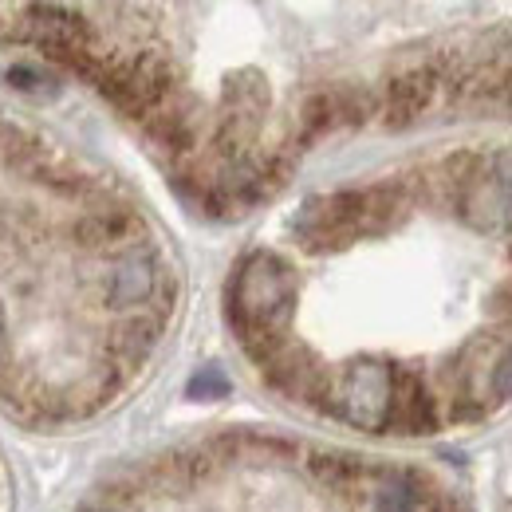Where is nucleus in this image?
<instances>
[{"label": "nucleus", "instance_id": "1", "mask_svg": "<svg viewBox=\"0 0 512 512\" xmlns=\"http://www.w3.org/2000/svg\"><path fill=\"white\" fill-rule=\"evenodd\" d=\"M296 292L300 284L292 264L272 249H253L237 264L225 296V316L256 367H268L288 347L284 331L296 312Z\"/></svg>", "mask_w": 512, "mask_h": 512}, {"label": "nucleus", "instance_id": "2", "mask_svg": "<svg viewBox=\"0 0 512 512\" xmlns=\"http://www.w3.org/2000/svg\"><path fill=\"white\" fill-rule=\"evenodd\" d=\"M390 410H394V367L379 359L351 363L331 386V414H339L343 422L367 434H386Z\"/></svg>", "mask_w": 512, "mask_h": 512}, {"label": "nucleus", "instance_id": "3", "mask_svg": "<svg viewBox=\"0 0 512 512\" xmlns=\"http://www.w3.org/2000/svg\"><path fill=\"white\" fill-rule=\"evenodd\" d=\"M453 205H457V217L465 221V229H473L481 237L512 233V186L489 162H481L453 190Z\"/></svg>", "mask_w": 512, "mask_h": 512}, {"label": "nucleus", "instance_id": "4", "mask_svg": "<svg viewBox=\"0 0 512 512\" xmlns=\"http://www.w3.org/2000/svg\"><path fill=\"white\" fill-rule=\"evenodd\" d=\"M162 268H158V256L150 245H130L115 256L111 272H107V284H103V304L107 308H138L142 304L150 308V300L158 296L162 288Z\"/></svg>", "mask_w": 512, "mask_h": 512}, {"label": "nucleus", "instance_id": "5", "mask_svg": "<svg viewBox=\"0 0 512 512\" xmlns=\"http://www.w3.org/2000/svg\"><path fill=\"white\" fill-rule=\"evenodd\" d=\"M442 87H446L442 64L398 71L383 91V123L386 127H410L422 111H430V103L438 99Z\"/></svg>", "mask_w": 512, "mask_h": 512}, {"label": "nucleus", "instance_id": "6", "mask_svg": "<svg viewBox=\"0 0 512 512\" xmlns=\"http://www.w3.org/2000/svg\"><path fill=\"white\" fill-rule=\"evenodd\" d=\"M438 426L434 414V398L430 386L422 383V375L394 367V410H390V426L394 434H430Z\"/></svg>", "mask_w": 512, "mask_h": 512}, {"label": "nucleus", "instance_id": "7", "mask_svg": "<svg viewBox=\"0 0 512 512\" xmlns=\"http://www.w3.org/2000/svg\"><path fill=\"white\" fill-rule=\"evenodd\" d=\"M138 229H142L138 213L119 209V205H103V209L83 213V217L75 221L71 237H75L83 249H91V253H107V249H115V245H127L130 249Z\"/></svg>", "mask_w": 512, "mask_h": 512}, {"label": "nucleus", "instance_id": "8", "mask_svg": "<svg viewBox=\"0 0 512 512\" xmlns=\"http://www.w3.org/2000/svg\"><path fill=\"white\" fill-rule=\"evenodd\" d=\"M4 79H8V87H12V91H20V95H36V99H44V95H56V91H60L56 75L40 71L36 64H12L8 71H4Z\"/></svg>", "mask_w": 512, "mask_h": 512}, {"label": "nucleus", "instance_id": "9", "mask_svg": "<svg viewBox=\"0 0 512 512\" xmlns=\"http://www.w3.org/2000/svg\"><path fill=\"white\" fill-rule=\"evenodd\" d=\"M229 390H233V383H229V375L221 367H201L186 383V398H193V402H217V398H229Z\"/></svg>", "mask_w": 512, "mask_h": 512}, {"label": "nucleus", "instance_id": "10", "mask_svg": "<svg viewBox=\"0 0 512 512\" xmlns=\"http://www.w3.org/2000/svg\"><path fill=\"white\" fill-rule=\"evenodd\" d=\"M485 398H489V402H505V398H512V347L505 351V355L493 359V367H489V383H485Z\"/></svg>", "mask_w": 512, "mask_h": 512}, {"label": "nucleus", "instance_id": "11", "mask_svg": "<svg viewBox=\"0 0 512 512\" xmlns=\"http://www.w3.org/2000/svg\"><path fill=\"white\" fill-rule=\"evenodd\" d=\"M489 166H493V170H497V174H501V178H505V182L512 186V146L497 150V154L489 158Z\"/></svg>", "mask_w": 512, "mask_h": 512}, {"label": "nucleus", "instance_id": "12", "mask_svg": "<svg viewBox=\"0 0 512 512\" xmlns=\"http://www.w3.org/2000/svg\"><path fill=\"white\" fill-rule=\"evenodd\" d=\"M4 359H8V327H4V308H0V371H4Z\"/></svg>", "mask_w": 512, "mask_h": 512}, {"label": "nucleus", "instance_id": "13", "mask_svg": "<svg viewBox=\"0 0 512 512\" xmlns=\"http://www.w3.org/2000/svg\"><path fill=\"white\" fill-rule=\"evenodd\" d=\"M91 512H123V509H115V505H103V509H91Z\"/></svg>", "mask_w": 512, "mask_h": 512}]
</instances>
